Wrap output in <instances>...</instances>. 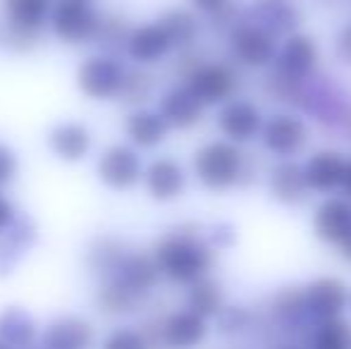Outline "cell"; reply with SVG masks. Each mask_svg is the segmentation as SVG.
<instances>
[{
    "instance_id": "45",
    "label": "cell",
    "mask_w": 351,
    "mask_h": 349,
    "mask_svg": "<svg viewBox=\"0 0 351 349\" xmlns=\"http://www.w3.org/2000/svg\"><path fill=\"white\" fill-rule=\"evenodd\" d=\"M344 122H347V130H349V134H351V110L347 112V120H344Z\"/></svg>"
},
{
    "instance_id": "24",
    "label": "cell",
    "mask_w": 351,
    "mask_h": 349,
    "mask_svg": "<svg viewBox=\"0 0 351 349\" xmlns=\"http://www.w3.org/2000/svg\"><path fill=\"white\" fill-rule=\"evenodd\" d=\"M36 242V223L27 215H14V220L8 225L3 244H0V275L10 273L17 265L19 256Z\"/></svg>"
},
{
    "instance_id": "41",
    "label": "cell",
    "mask_w": 351,
    "mask_h": 349,
    "mask_svg": "<svg viewBox=\"0 0 351 349\" xmlns=\"http://www.w3.org/2000/svg\"><path fill=\"white\" fill-rule=\"evenodd\" d=\"M194 3L196 10H201V12L210 14V17H217L220 12H225V10L232 8L230 0H191Z\"/></svg>"
},
{
    "instance_id": "36",
    "label": "cell",
    "mask_w": 351,
    "mask_h": 349,
    "mask_svg": "<svg viewBox=\"0 0 351 349\" xmlns=\"http://www.w3.org/2000/svg\"><path fill=\"white\" fill-rule=\"evenodd\" d=\"M101 349H151V345H148L143 333L122 328V330H115L112 335H108Z\"/></svg>"
},
{
    "instance_id": "30",
    "label": "cell",
    "mask_w": 351,
    "mask_h": 349,
    "mask_svg": "<svg viewBox=\"0 0 351 349\" xmlns=\"http://www.w3.org/2000/svg\"><path fill=\"white\" fill-rule=\"evenodd\" d=\"M141 294L132 292L130 287H125L117 280H106L98 292V306L106 313H112V316H125V313H132L143 304Z\"/></svg>"
},
{
    "instance_id": "26",
    "label": "cell",
    "mask_w": 351,
    "mask_h": 349,
    "mask_svg": "<svg viewBox=\"0 0 351 349\" xmlns=\"http://www.w3.org/2000/svg\"><path fill=\"white\" fill-rule=\"evenodd\" d=\"M125 130H127V136L132 139V144L141 146V149H153V146H158L167 136L170 125H167L160 112L136 110L130 115Z\"/></svg>"
},
{
    "instance_id": "8",
    "label": "cell",
    "mask_w": 351,
    "mask_h": 349,
    "mask_svg": "<svg viewBox=\"0 0 351 349\" xmlns=\"http://www.w3.org/2000/svg\"><path fill=\"white\" fill-rule=\"evenodd\" d=\"M101 17L84 0H62L53 10V32L67 43L96 41Z\"/></svg>"
},
{
    "instance_id": "38",
    "label": "cell",
    "mask_w": 351,
    "mask_h": 349,
    "mask_svg": "<svg viewBox=\"0 0 351 349\" xmlns=\"http://www.w3.org/2000/svg\"><path fill=\"white\" fill-rule=\"evenodd\" d=\"M234 239H237V232H234V228H232L230 223H217V225H213L208 242L215 249L232 247V244H234Z\"/></svg>"
},
{
    "instance_id": "17",
    "label": "cell",
    "mask_w": 351,
    "mask_h": 349,
    "mask_svg": "<svg viewBox=\"0 0 351 349\" xmlns=\"http://www.w3.org/2000/svg\"><path fill=\"white\" fill-rule=\"evenodd\" d=\"M268 186H270V196L285 206L301 204V201H306V196L311 194L304 165L294 163V160H289V158L275 165L273 173H270Z\"/></svg>"
},
{
    "instance_id": "29",
    "label": "cell",
    "mask_w": 351,
    "mask_h": 349,
    "mask_svg": "<svg viewBox=\"0 0 351 349\" xmlns=\"http://www.w3.org/2000/svg\"><path fill=\"white\" fill-rule=\"evenodd\" d=\"M127 254L130 252H127L125 244H122L120 239L98 237V239H93L91 247H88L86 261L93 273L103 275V278H110V275L120 268V263L125 261Z\"/></svg>"
},
{
    "instance_id": "31",
    "label": "cell",
    "mask_w": 351,
    "mask_h": 349,
    "mask_svg": "<svg viewBox=\"0 0 351 349\" xmlns=\"http://www.w3.org/2000/svg\"><path fill=\"white\" fill-rule=\"evenodd\" d=\"M273 313H275V318H278V323L289 328V330L301 326V321L308 318V313H306V302H304V289L287 287L275 294Z\"/></svg>"
},
{
    "instance_id": "2",
    "label": "cell",
    "mask_w": 351,
    "mask_h": 349,
    "mask_svg": "<svg viewBox=\"0 0 351 349\" xmlns=\"http://www.w3.org/2000/svg\"><path fill=\"white\" fill-rule=\"evenodd\" d=\"M194 173L210 191L234 189L244 182L246 156L234 141H210L196 151Z\"/></svg>"
},
{
    "instance_id": "10",
    "label": "cell",
    "mask_w": 351,
    "mask_h": 349,
    "mask_svg": "<svg viewBox=\"0 0 351 349\" xmlns=\"http://www.w3.org/2000/svg\"><path fill=\"white\" fill-rule=\"evenodd\" d=\"M306 313L315 323L339 318L349 309V289L339 278H318L304 287Z\"/></svg>"
},
{
    "instance_id": "16",
    "label": "cell",
    "mask_w": 351,
    "mask_h": 349,
    "mask_svg": "<svg viewBox=\"0 0 351 349\" xmlns=\"http://www.w3.org/2000/svg\"><path fill=\"white\" fill-rule=\"evenodd\" d=\"M246 22L256 24L270 36H291L299 24V12L285 0H258L254 8L246 12Z\"/></svg>"
},
{
    "instance_id": "34",
    "label": "cell",
    "mask_w": 351,
    "mask_h": 349,
    "mask_svg": "<svg viewBox=\"0 0 351 349\" xmlns=\"http://www.w3.org/2000/svg\"><path fill=\"white\" fill-rule=\"evenodd\" d=\"M130 34L125 27V22L117 17H108V19H101V29L96 34V43L106 51L115 53L117 48H125L127 51V41H130Z\"/></svg>"
},
{
    "instance_id": "6",
    "label": "cell",
    "mask_w": 351,
    "mask_h": 349,
    "mask_svg": "<svg viewBox=\"0 0 351 349\" xmlns=\"http://www.w3.org/2000/svg\"><path fill=\"white\" fill-rule=\"evenodd\" d=\"M261 141H263L265 151L287 160L306 146L308 127H306L304 117L294 115V112H278V115L265 120L263 132H261Z\"/></svg>"
},
{
    "instance_id": "7",
    "label": "cell",
    "mask_w": 351,
    "mask_h": 349,
    "mask_svg": "<svg viewBox=\"0 0 351 349\" xmlns=\"http://www.w3.org/2000/svg\"><path fill=\"white\" fill-rule=\"evenodd\" d=\"M263 125L265 117L261 108L246 98H230L227 103H222L217 112V127L227 136V141H234V144L254 141L256 136H261Z\"/></svg>"
},
{
    "instance_id": "22",
    "label": "cell",
    "mask_w": 351,
    "mask_h": 349,
    "mask_svg": "<svg viewBox=\"0 0 351 349\" xmlns=\"http://www.w3.org/2000/svg\"><path fill=\"white\" fill-rule=\"evenodd\" d=\"M48 146L60 160L77 163L91 149V134L79 122H62L48 132Z\"/></svg>"
},
{
    "instance_id": "3",
    "label": "cell",
    "mask_w": 351,
    "mask_h": 349,
    "mask_svg": "<svg viewBox=\"0 0 351 349\" xmlns=\"http://www.w3.org/2000/svg\"><path fill=\"white\" fill-rule=\"evenodd\" d=\"M48 10L51 0H5L8 24L3 27V46L14 51H29L36 46Z\"/></svg>"
},
{
    "instance_id": "5",
    "label": "cell",
    "mask_w": 351,
    "mask_h": 349,
    "mask_svg": "<svg viewBox=\"0 0 351 349\" xmlns=\"http://www.w3.org/2000/svg\"><path fill=\"white\" fill-rule=\"evenodd\" d=\"M127 72L112 56H96L88 58L77 72V84L86 96L96 98V101H106V98L120 96L122 86H125Z\"/></svg>"
},
{
    "instance_id": "47",
    "label": "cell",
    "mask_w": 351,
    "mask_h": 349,
    "mask_svg": "<svg viewBox=\"0 0 351 349\" xmlns=\"http://www.w3.org/2000/svg\"><path fill=\"white\" fill-rule=\"evenodd\" d=\"M349 311H351V292H349Z\"/></svg>"
},
{
    "instance_id": "25",
    "label": "cell",
    "mask_w": 351,
    "mask_h": 349,
    "mask_svg": "<svg viewBox=\"0 0 351 349\" xmlns=\"http://www.w3.org/2000/svg\"><path fill=\"white\" fill-rule=\"evenodd\" d=\"M301 106L306 110H311L320 122L325 125H337V122L347 120V108H344L342 93L337 91L332 84H320L315 88H304V96H301Z\"/></svg>"
},
{
    "instance_id": "39",
    "label": "cell",
    "mask_w": 351,
    "mask_h": 349,
    "mask_svg": "<svg viewBox=\"0 0 351 349\" xmlns=\"http://www.w3.org/2000/svg\"><path fill=\"white\" fill-rule=\"evenodd\" d=\"M335 56H337L344 65L351 67V22H347L337 32V38H335Z\"/></svg>"
},
{
    "instance_id": "33",
    "label": "cell",
    "mask_w": 351,
    "mask_h": 349,
    "mask_svg": "<svg viewBox=\"0 0 351 349\" xmlns=\"http://www.w3.org/2000/svg\"><path fill=\"white\" fill-rule=\"evenodd\" d=\"M158 22L165 27V32L170 34L175 48H189L191 43L199 36V24H196V17L186 10H172V12L162 14Z\"/></svg>"
},
{
    "instance_id": "23",
    "label": "cell",
    "mask_w": 351,
    "mask_h": 349,
    "mask_svg": "<svg viewBox=\"0 0 351 349\" xmlns=\"http://www.w3.org/2000/svg\"><path fill=\"white\" fill-rule=\"evenodd\" d=\"M93 342V330L82 318H60L51 323L43 333V349H88Z\"/></svg>"
},
{
    "instance_id": "12",
    "label": "cell",
    "mask_w": 351,
    "mask_h": 349,
    "mask_svg": "<svg viewBox=\"0 0 351 349\" xmlns=\"http://www.w3.org/2000/svg\"><path fill=\"white\" fill-rule=\"evenodd\" d=\"M313 232L320 242L339 247L351 232V199L328 196L313 213Z\"/></svg>"
},
{
    "instance_id": "48",
    "label": "cell",
    "mask_w": 351,
    "mask_h": 349,
    "mask_svg": "<svg viewBox=\"0 0 351 349\" xmlns=\"http://www.w3.org/2000/svg\"><path fill=\"white\" fill-rule=\"evenodd\" d=\"M84 3H86V0H84Z\"/></svg>"
},
{
    "instance_id": "19",
    "label": "cell",
    "mask_w": 351,
    "mask_h": 349,
    "mask_svg": "<svg viewBox=\"0 0 351 349\" xmlns=\"http://www.w3.org/2000/svg\"><path fill=\"white\" fill-rule=\"evenodd\" d=\"M146 180V189L151 194V199L156 201H172L184 191L186 186V175L182 170V165L172 158H158L143 173Z\"/></svg>"
},
{
    "instance_id": "44",
    "label": "cell",
    "mask_w": 351,
    "mask_h": 349,
    "mask_svg": "<svg viewBox=\"0 0 351 349\" xmlns=\"http://www.w3.org/2000/svg\"><path fill=\"white\" fill-rule=\"evenodd\" d=\"M339 252H342V256L351 263V232H349V237L344 239L342 244H339Z\"/></svg>"
},
{
    "instance_id": "14",
    "label": "cell",
    "mask_w": 351,
    "mask_h": 349,
    "mask_svg": "<svg viewBox=\"0 0 351 349\" xmlns=\"http://www.w3.org/2000/svg\"><path fill=\"white\" fill-rule=\"evenodd\" d=\"M347 163L349 160L339 151H330V149L315 151L304 163L306 182H308L311 191L330 196L332 191L342 189L344 175H347Z\"/></svg>"
},
{
    "instance_id": "37",
    "label": "cell",
    "mask_w": 351,
    "mask_h": 349,
    "mask_svg": "<svg viewBox=\"0 0 351 349\" xmlns=\"http://www.w3.org/2000/svg\"><path fill=\"white\" fill-rule=\"evenodd\" d=\"M151 88H153V82L148 75H143V72H127V80H125V86H122L120 96L130 103H139V101H146Z\"/></svg>"
},
{
    "instance_id": "11",
    "label": "cell",
    "mask_w": 351,
    "mask_h": 349,
    "mask_svg": "<svg viewBox=\"0 0 351 349\" xmlns=\"http://www.w3.org/2000/svg\"><path fill=\"white\" fill-rule=\"evenodd\" d=\"M315 65H318V46L306 34L287 36L275 58V72L299 84L313 77Z\"/></svg>"
},
{
    "instance_id": "1",
    "label": "cell",
    "mask_w": 351,
    "mask_h": 349,
    "mask_svg": "<svg viewBox=\"0 0 351 349\" xmlns=\"http://www.w3.org/2000/svg\"><path fill=\"white\" fill-rule=\"evenodd\" d=\"M153 256L167 280L177 285H194L201 278H208V270L215 263V247L194 228H182L160 239Z\"/></svg>"
},
{
    "instance_id": "20",
    "label": "cell",
    "mask_w": 351,
    "mask_h": 349,
    "mask_svg": "<svg viewBox=\"0 0 351 349\" xmlns=\"http://www.w3.org/2000/svg\"><path fill=\"white\" fill-rule=\"evenodd\" d=\"M175 48L170 34L165 32L160 22L143 24L136 27L130 34V41H127V53L130 58H134L136 62H158L167 56V53Z\"/></svg>"
},
{
    "instance_id": "15",
    "label": "cell",
    "mask_w": 351,
    "mask_h": 349,
    "mask_svg": "<svg viewBox=\"0 0 351 349\" xmlns=\"http://www.w3.org/2000/svg\"><path fill=\"white\" fill-rule=\"evenodd\" d=\"M208 337V321L199 313L177 311L160 323V340L167 349H196Z\"/></svg>"
},
{
    "instance_id": "46",
    "label": "cell",
    "mask_w": 351,
    "mask_h": 349,
    "mask_svg": "<svg viewBox=\"0 0 351 349\" xmlns=\"http://www.w3.org/2000/svg\"><path fill=\"white\" fill-rule=\"evenodd\" d=\"M0 349H14V347H10L8 342H3V340H0Z\"/></svg>"
},
{
    "instance_id": "18",
    "label": "cell",
    "mask_w": 351,
    "mask_h": 349,
    "mask_svg": "<svg viewBox=\"0 0 351 349\" xmlns=\"http://www.w3.org/2000/svg\"><path fill=\"white\" fill-rule=\"evenodd\" d=\"M160 268H158L156 256H148L141 252H130L125 256V261L120 263V268L106 280H117L125 287H130L132 292L146 297L153 287H156L158 278H160Z\"/></svg>"
},
{
    "instance_id": "32",
    "label": "cell",
    "mask_w": 351,
    "mask_h": 349,
    "mask_svg": "<svg viewBox=\"0 0 351 349\" xmlns=\"http://www.w3.org/2000/svg\"><path fill=\"white\" fill-rule=\"evenodd\" d=\"M311 349H351V326L339 318H330L313 328Z\"/></svg>"
},
{
    "instance_id": "4",
    "label": "cell",
    "mask_w": 351,
    "mask_h": 349,
    "mask_svg": "<svg viewBox=\"0 0 351 349\" xmlns=\"http://www.w3.org/2000/svg\"><path fill=\"white\" fill-rule=\"evenodd\" d=\"M230 46L234 58L246 67H254V70H261V67H268L275 62L278 58V43H275V36H270L268 32H263L256 24L241 19L239 24H234L230 32Z\"/></svg>"
},
{
    "instance_id": "9",
    "label": "cell",
    "mask_w": 351,
    "mask_h": 349,
    "mask_svg": "<svg viewBox=\"0 0 351 349\" xmlns=\"http://www.w3.org/2000/svg\"><path fill=\"white\" fill-rule=\"evenodd\" d=\"M186 80V88L199 98L204 106H215V103H227L234 96L237 75L222 62H208V65H196Z\"/></svg>"
},
{
    "instance_id": "27",
    "label": "cell",
    "mask_w": 351,
    "mask_h": 349,
    "mask_svg": "<svg viewBox=\"0 0 351 349\" xmlns=\"http://www.w3.org/2000/svg\"><path fill=\"white\" fill-rule=\"evenodd\" d=\"M186 309L199 316L217 318V313L225 309V292L222 285L213 278H201L199 282L189 285V294H186Z\"/></svg>"
},
{
    "instance_id": "40",
    "label": "cell",
    "mask_w": 351,
    "mask_h": 349,
    "mask_svg": "<svg viewBox=\"0 0 351 349\" xmlns=\"http://www.w3.org/2000/svg\"><path fill=\"white\" fill-rule=\"evenodd\" d=\"M14 173H17V156L0 144V184H8Z\"/></svg>"
},
{
    "instance_id": "35",
    "label": "cell",
    "mask_w": 351,
    "mask_h": 349,
    "mask_svg": "<svg viewBox=\"0 0 351 349\" xmlns=\"http://www.w3.org/2000/svg\"><path fill=\"white\" fill-rule=\"evenodd\" d=\"M251 326V311L246 306H225L217 313V330L222 335H239Z\"/></svg>"
},
{
    "instance_id": "42",
    "label": "cell",
    "mask_w": 351,
    "mask_h": 349,
    "mask_svg": "<svg viewBox=\"0 0 351 349\" xmlns=\"http://www.w3.org/2000/svg\"><path fill=\"white\" fill-rule=\"evenodd\" d=\"M14 215H17V213L12 210V206H10L8 201L3 199V196H0V230L8 228V225L14 220Z\"/></svg>"
},
{
    "instance_id": "28",
    "label": "cell",
    "mask_w": 351,
    "mask_h": 349,
    "mask_svg": "<svg viewBox=\"0 0 351 349\" xmlns=\"http://www.w3.org/2000/svg\"><path fill=\"white\" fill-rule=\"evenodd\" d=\"M0 340L14 349L29 347L36 340V321L24 309H8L0 313Z\"/></svg>"
},
{
    "instance_id": "13",
    "label": "cell",
    "mask_w": 351,
    "mask_h": 349,
    "mask_svg": "<svg viewBox=\"0 0 351 349\" xmlns=\"http://www.w3.org/2000/svg\"><path fill=\"white\" fill-rule=\"evenodd\" d=\"M141 160L130 146H112L98 160V177L110 189H130L141 180Z\"/></svg>"
},
{
    "instance_id": "21",
    "label": "cell",
    "mask_w": 351,
    "mask_h": 349,
    "mask_svg": "<svg viewBox=\"0 0 351 349\" xmlns=\"http://www.w3.org/2000/svg\"><path fill=\"white\" fill-rule=\"evenodd\" d=\"M160 112L165 122L175 130H189L201 120L204 112V103L194 96L186 86L172 88L160 98Z\"/></svg>"
},
{
    "instance_id": "43",
    "label": "cell",
    "mask_w": 351,
    "mask_h": 349,
    "mask_svg": "<svg viewBox=\"0 0 351 349\" xmlns=\"http://www.w3.org/2000/svg\"><path fill=\"white\" fill-rule=\"evenodd\" d=\"M342 191H344V196H347V199H351V160L347 163V175H344Z\"/></svg>"
}]
</instances>
